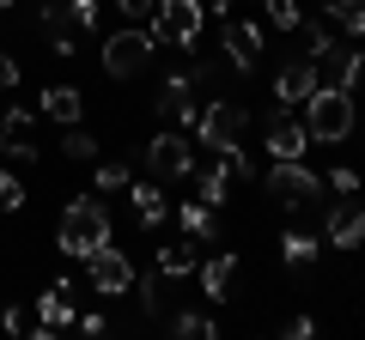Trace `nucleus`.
Here are the masks:
<instances>
[{
  "label": "nucleus",
  "instance_id": "nucleus-1",
  "mask_svg": "<svg viewBox=\"0 0 365 340\" xmlns=\"http://www.w3.org/2000/svg\"><path fill=\"white\" fill-rule=\"evenodd\" d=\"M262 188H268V201L280 213H311V207H329V183L317 176V170H304V158H274V170L262 176Z\"/></svg>",
  "mask_w": 365,
  "mask_h": 340
},
{
  "label": "nucleus",
  "instance_id": "nucleus-2",
  "mask_svg": "<svg viewBox=\"0 0 365 340\" xmlns=\"http://www.w3.org/2000/svg\"><path fill=\"white\" fill-rule=\"evenodd\" d=\"M55 243H61V255L86 262L91 249H104V243H110V213L98 207L91 195L67 201V207H61V225H55Z\"/></svg>",
  "mask_w": 365,
  "mask_h": 340
},
{
  "label": "nucleus",
  "instance_id": "nucleus-3",
  "mask_svg": "<svg viewBox=\"0 0 365 340\" xmlns=\"http://www.w3.org/2000/svg\"><path fill=\"white\" fill-rule=\"evenodd\" d=\"M359 128V110H353V92H335V85H317L304 97V134L317 146H341L347 134Z\"/></svg>",
  "mask_w": 365,
  "mask_h": 340
},
{
  "label": "nucleus",
  "instance_id": "nucleus-4",
  "mask_svg": "<svg viewBox=\"0 0 365 340\" xmlns=\"http://www.w3.org/2000/svg\"><path fill=\"white\" fill-rule=\"evenodd\" d=\"M244 128H250V116H244L237 97H207V110L195 116V134H201L207 152H232V146H244Z\"/></svg>",
  "mask_w": 365,
  "mask_h": 340
},
{
  "label": "nucleus",
  "instance_id": "nucleus-5",
  "mask_svg": "<svg viewBox=\"0 0 365 340\" xmlns=\"http://www.w3.org/2000/svg\"><path fill=\"white\" fill-rule=\"evenodd\" d=\"M201 18H207V6H201V0H158V6H153V43H170V49H195Z\"/></svg>",
  "mask_w": 365,
  "mask_h": 340
},
{
  "label": "nucleus",
  "instance_id": "nucleus-6",
  "mask_svg": "<svg viewBox=\"0 0 365 340\" xmlns=\"http://www.w3.org/2000/svg\"><path fill=\"white\" fill-rule=\"evenodd\" d=\"M153 31H140V25H128V31H110L104 37V73L110 79H140L146 73V61H153Z\"/></svg>",
  "mask_w": 365,
  "mask_h": 340
},
{
  "label": "nucleus",
  "instance_id": "nucleus-7",
  "mask_svg": "<svg viewBox=\"0 0 365 340\" xmlns=\"http://www.w3.org/2000/svg\"><path fill=\"white\" fill-rule=\"evenodd\" d=\"M146 170H153V183H182V176H195V152H189V140L177 128H165L146 146Z\"/></svg>",
  "mask_w": 365,
  "mask_h": 340
},
{
  "label": "nucleus",
  "instance_id": "nucleus-8",
  "mask_svg": "<svg viewBox=\"0 0 365 340\" xmlns=\"http://www.w3.org/2000/svg\"><path fill=\"white\" fill-rule=\"evenodd\" d=\"M153 110H158V122H165V128H189V122L201 116V104H195V79H189V73H170L165 85H158Z\"/></svg>",
  "mask_w": 365,
  "mask_h": 340
},
{
  "label": "nucleus",
  "instance_id": "nucleus-9",
  "mask_svg": "<svg viewBox=\"0 0 365 340\" xmlns=\"http://www.w3.org/2000/svg\"><path fill=\"white\" fill-rule=\"evenodd\" d=\"M317 61V79H323V85H335V92H353V85H359V73H365V55L353 49V37L347 43H329L323 55H311Z\"/></svg>",
  "mask_w": 365,
  "mask_h": 340
},
{
  "label": "nucleus",
  "instance_id": "nucleus-10",
  "mask_svg": "<svg viewBox=\"0 0 365 340\" xmlns=\"http://www.w3.org/2000/svg\"><path fill=\"white\" fill-rule=\"evenodd\" d=\"M86 262H91V292H98V298H122V292L134 286V267H128V255H122L116 243L91 249Z\"/></svg>",
  "mask_w": 365,
  "mask_h": 340
},
{
  "label": "nucleus",
  "instance_id": "nucleus-11",
  "mask_svg": "<svg viewBox=\"0 0 365 340\" xmlns=\"http://www.w3.org/2000/svg\"><path fill=\"white\" fill-rule=\"evenodd\" d=\"M323 237L335 249H359L365 243V207L353 195L347 201H329V207H323Z\"/></svg>",
  "mask_w": 365,
  "mask_h": 340
},
{
  "label": "nucleus",
  "instance_id": "nucleus-12",
  "mask_svg": "<svg viewBox=\"0 0 365 340\" xmlns=\"http://www.w3.org/2000/svg\"><path fill=\"white\" fill-rule=\"evenodd\" d=\"M61 328H73V286L55 280V286L37 298V322H31V334H37V340H55Z\"/></svg>",
  "mask_w": 365,
  "mask_h": 340
},
{
  "label": "nucleus",
  "instance_id": "nucleus-13",
  "mask_svg": "<svg viewBox=\"0 0 365 340\" xmlns=\"http://www.w3.org/2000/svg\"><path fill=\"white\" fill-rule=\"evenodd\" d=\"M317 85H323V79H317V61H311V55H292V61L274 73V97H280L287 110H304V97H311Z\"/></svg>",
  "mask_w": 365,
  "mask_h": 340
},
{
  "label": "nucleus",
  "instance_id": "nucleus-14",
  "mask_svg": "<svg viewBox=\"0 0 365 340\" xmlns=\"http://www.w3.org/2000/svg\"><path fill=\"white\" fill-rule=\"evenodd\" d=\"M262 140H268V152H274V158H304L311 134H304V122L292 116L287 104H274V116H268V128H262Z\"/></svg>",
  "mask_w": 365,
  "mask_h": 340
},
{
  "label": "nucleus",
  "instance_id": "nucleus-15",
  "mask_svg": "<svg viewBox=\"0 0 365 340\" xmlns=\"http://www.w3.org/2000/svg\"><path fill=\"white\" fill-rule=\"evenodd\" d=\"M256 61H262V31L244 25V18H232L225 25V67L232 73H256Z\"/></svg>",
  "mask_w": 365,
  "mask_h": 340
},
{
  "label": "nucleus",
  "instance_id": "nucleus-16",
  "mask_svg": "<svg viewBox=\"0 0 365 340\" xmlns=\"http://www.w3.org/2000/svg\"><path fill=\"white\" fill-rule=\"evenodd\" d=\"M0 140H6V152H13L19 164L43 158L37 152V116H31V110H6V116H0Z\"/></svg>",
  "mask_w": 365,
  "mask_h": 340
},
{
  "label": "nucleus",
  "instance_id": "nucleus-17",
  "mask_svg": "<svg viewBox=\"0 0 365 340\" xmlns=\"http://www.w3.org/2000/svg\"><path fill=\"white\" fill-rule=\"evenodd\" d=\"M195 274H201V292L220 304V298H232V286H237V255H232V249H220V255L195 262Z\"/></svg>",
  "mask_w": 365,
  "mask_h": 340
},
{
  "label": "nucleus",
  "instance_id": "nucleus-18",
  "mask_svg": "<svg viewBox=\"0 0 365 340\" xmlns=\"http://www.w3.org/2000/svg\"><path fill=\"white\" fill-rule=\"evenodd\" d=\"M37 104H43V116H49V122H61V128H73V122L86 116V97H79L73 85H49V92H43Z\"/></svg>",
  "mask_w": 365,
  "mask_h": 340
},
{
  "label": "nucleus",
  "instance_id": "nucleus-19",
  "mask_svg": "<svg viewBox=\"0 0 365 340\" xmlns=\"http://www.w3.org/2000/svg\"><path fill=\"white\" fill-rule=\"evenodd\" d=\"M195 237H182V243H170V249H158V274H165V280H189V274H195V262H201V255H195Z\"/></svg>",
  "mask_w": 365,
  "mask_h": 340
},
{
  "label": "nucleus",
  "instance_id": "nucleus-20",
  "mask_svg": "<svg viewBox=\"0 0 365 340\" xmlns=\"http://www.w3.org/2000/svg\"><path fill=\"white\" fill-rule=\"evenodd\" d=\"M165 328H170L177 340H220V322H213L207 310H177Z\"/></svg>",
  "mask_w": 365,
  "mask_h": 340
},
{
  "label": "nucleus",
  "instance_id": "nucleus-21",
  "mask_svg": "<svg viewBox=\"0 0 365 340\" xmlns=\"http://www.w3.org/2000/svg\"><path fill=\"white\" fill-rule=\"evenodd\" d=\"M128 201H134V219H140L146 231L165 219V195H158V183H128Z\"/></svg>",
  "mask_w": 365,
  "mask_h": 340
},
{
  "label": "nucleus",
  "instance_id": "nucleus-22",
  "mask_svg": "<svg viewBox=\"0 0 365 340\" xmlns=\"http://www.w3.org/2000/svg\"><path fill=\"white\" fill-rule=\"evenodd\" d=\"M177 219H182V231L195 237V243H201V237L213 243V231H220V219H213V207H207V201H182V207H177Z\"/></svg>",
  "mask_w": 365,
  "mask_h": 340
},
{
  "label": "nucleus",
  "instance_id": "nucleus-23",
  "mask_svg": "<svg viewBox=\"0 0 365 340\" xmlns=\"http://www.w3.org/2000/svg\"><path fill=\"white\" fill-rule=\"evenodd\" d=\"M280 262H287V267H311L317 262V237L311 231H287V237H280Z\"/></svg>",
  "mask_w": 365,
  "mask_h": 340
},
{
  "label": "nucleus",
  "instance_id": "nucleus-24",
  "mask_svg": "<svg viewBox=\"0 0 365 340\" xmlns=\"http://www.w3.org/2000/svg\"><path fill=\"white\" fill-rule=\"evenodd\" d=\"M207 158H213V152H207ZM225 188H232V170H225V158H213V164L201 170V201H207V207H220Z\"/></svg>",
  "mask_w": 365,
  "mask_h": 340
},
{
  "label": "nucleus",
  "instance_id": "nucleus-25",
  "mask_svg": "<svg viewBox=\"0 0 365 340\" xmlns=\"http://www.w3.org/2000/svg\"><path fill=\"white\" fill-rule=\"evenodd\" d=\"M329 43H335V25H329V18H311V25L299 18V49L304 55H323Z\"/></svg>",
  "mask_w": 365,
  "mask_h": 340
},
{
  "label": "nucleus",
  "instance_id": "nucleus-26",
  "mask_svg": "<svg viewBox=\"0 0 365 340\" xmlns=\"http://www.w3.org/2000/svg\"><path fill=\"white\" fill-rule=\"evenodd\" d=\"M61 152H67V158H79V164H91V158H98V140H91V134L73 122V128L61 134Z\"/></svg>",
  "mask_w": 365,
  "mask_h": 340
},
{
  "label": "nucleus",
  "instance_id": "nucleus-27",
  "mask_svg": "<svg viewBox=\"0 0 365 340\" xmlns=\"http://www.w3.org/2000/svg\"><path fill=\"white\" fill-rule=\"evenodd\" d=\"M134 176H128V164L122 158H110V164H98V195H122Z\"/></svg>",
  "mask_w": 365,
  "mask_h": 340
},
{
  "label": "nucleus",
  "instance_id": "nucleus-28",
  "mask_svg": "<svg viewBox=\"0 0 365 340\" xmlns=\"http://www.w3.org/2000/svg\"><path fill=\"white\" fill-rule=\"evenodd\" d=\"M262 13H268V25H280V31H299V0H262Z\"/></svg>",
  "mask_w": 365,
  "mask_h": 340
},
{
  "label": "nucleus",
  "instance_id": "nucleus-29",
  "mask_svg": "<svg viewBox=\"0 0 365 340\" xmlns=\"http://www.w3.org/2000/svg\"><path fill=\"white\" fill-rule=\"evenodd\" d=\"M0 207H6V213H25V183H19L13 170L0 176Z\"/></svg>",
  "mask_w": 365,
  "mask_h": 340
},
{
  "label": "nucleus",
  "instance_id": "nucleus-30",
  "mask_svg": "<svg viewBox=\"0 0 365 340\" xmlns=\"http://www.w3.org/2000/svg\"><path fill=\"white\" fill-rule=\"evenodd\" d=\"M329 195H359V170L335 164V170H329Z\"/></svg>",
  "mask_w": 365,
  "mask_h": 340
},
{
  "label": "nucleus",
  "instance_id": "nucleus-31",
  "mask_svg": "<svg viewBox=\"0 0 365 340\" xmlns=\"http://www.w3.org/2000/svg\"><path fill=\"white\" fill-rule=\"evenodd\" d=\"M61 6H67V18H73L79 31H91V25H98V0H61Z\"/></svg>",
  "mask_w": 365,
  "mask_h": 340
},
{
  "label": "nucleus",
  "instance_id": "nucleus-32",
  "mask_svg": "<svg viewBox=\"0 0 365 340\" xmlns=\"http://www.w3.org/2000/svg\"><path fill=\"white\" fill-rule=\"evenodd\" d=\"M153 6H158V0H116V13L134 18V25H140V18H153Z\"/></svg>",
  "mask_w": 365,
  "mask_h": 340
},
{
  "label": "nucleus",
  "instance_id": "nucleus-33",
  "mask_svg": "<svg viewBox=\"0 0 365 340\" xmlns=\"http://www.w3.org/2000/svg\"><path fill=\"white\" fill-rule=\"evenodd\" d=\"M341 31H347V37H365V0H353V6H347V18H341Z\"/></svg>",
  "mask_w": 365,
  "mask_h": 340
},
{
  "label": "nucleus",
  "instance_id": "nucleus-34",
  "mask_svg": "<svg viewBox=\"0 0 365 340\" xmlns=\"http://www.w3.org/2000/svg\"><path fill=\"white\" fill-rule=\"evenodd\" d=\"M19 79H25V73H19V61H6V55H0V85H6V92H19Z\"/></svg>",
  "mask_w": 365,
  "mask_h": 340
},
{
  "label": "nucleus",
  "instance_id": "nucleus-35",
  "mask_svg": "<svg viewBox=\"0 0 365 340\" xmlns=\"http://www.w3.org/2000/svg\"><path fill=\"white\" fill-rule=\"evenodd\" d=\"M287 334H292V340H311V334H317V322H311V316H292Z\"/></svg>",
  "mask_w": 365,
  "mask_h": 340
},
{
  "label": "nucleus",
  "instance_id": "nucleus-36",
  "mask_svg": "<svg viewBox=\"0 0 365 340\" xmlns=\"http://www.w3.org/2000/svg\"><path fill=\"white\" fill-rule=\"evenodd\" d=\"M225 6H232V0H213V6H207V13H225Z\"/></svg>",
  "mask_w": 365,
  "mask_h": 340
},
{
  "label": "nucleus",
  "instance_id": "nucleus-37",
  "mask_svg": "<svg viewBox=\"0 0 365 340\" xmlns=\"http://www.w3.org/2000/svg\"><path fill=\"white\" fill-rule=\"evenodd\" d=\"M6 6H19V0H0V13H6Z\"/></svg>",
  "mask_w": 365,
  "mask_h": 340
},
{
  "label": "nucleus",
  "instance_id": "nucleus-38",
  "mask_svg": "<svg viewBox=\"0 0 365 340\" xmlns=\"http://www.w3.org/2000/svg\"><path fill=\"white\" fill-rule=\"evenodd\" d=\"M0 152H6V140H0Z\"/></svg>",
  "mask_w": 365,
  "mask_h": 340
}]
</instances>
